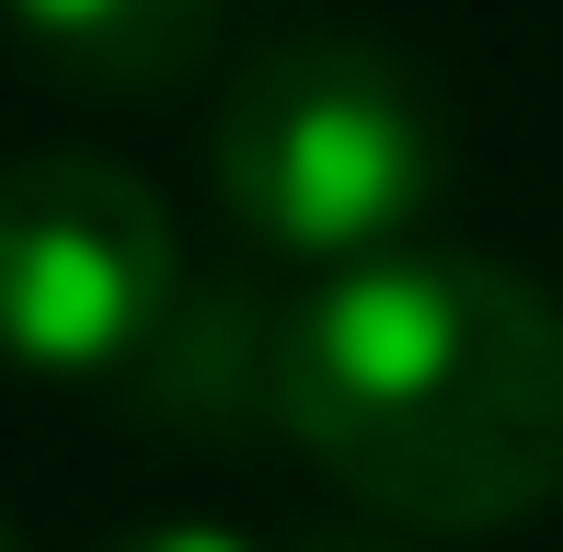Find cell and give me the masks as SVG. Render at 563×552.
Returning <instances> with one entry per match:
<instances>
[{"mask_svg":"<svg viewBox=\"0 0 563 552\" xmlns=\"http://www.w3.org/2000/svg\"><path fill=\"white\" fill-rule=\"evenodd\" d=\"M185 322L173 208L126 162H0V357L23 380H126Z\"/></svg>","mask_w":563,"mask_h":552,"instance_id":"3","label":"cell"},{"mask_svg":"<svg viewBox=\"0 0 563 552\" xmlns=\"http://www.w3.org/2000/svg\"><path fill=\"white\" fill-rule=\"evenodd\" d=\"M0 552H23V541H12V530H0Z\"/></svg>","mask_w":563,"mask_h":552,"instance_id":"6","label":"cell"},{"mask_svg":"<svg viewBox=\"0 0 563 552\" xmlns=\"http://www.w3.org/2000/svg\"><path fill=\"white\" fill-rule=\"evenodd\" d=\"M0 12L58 81L104 92V104H150L208 69L230 0H0Z\"/></svg>","mask_w":563,"mask_h":552,"instance_id":"4","label":"cell"},{"mask_svg":"<svg viewBox=\"0 0 563 552\" xmlns=\"http://www.w3.org/2000/svg\"><path fill=\"white\" fill-rule=\"evenodd\" d=\"M104 552H253L242 530H208V518H150V530H115Z\"/></svg>","mask_w":563,"mask_h":552,"instance_id":"5","label":"cell"},{"mask_svg":"<svg viewBox=\"0 0 563 552\" xmlns=\"http://www.w3.org/2000/svg\"><path fill=\"white\" fill-rule=\"evenodd\" d=\"M208 162H219V196L253 242L356 265L438 208L449 115L368 35H276L219 92Z\"/></svg>","mask_w":563,"mask_h":552,"instance_id":"2","label":"cell"},{"mask_svg":"<svg viewBox=\"0 0 563 552\" xmlns=\"http://www.w3.org/2000/svg\"><path fill=\"white\" fill-rule=\"evenodd\" d=\"M265 404L402 530H518L563 495V299L483 254H356L265 334Z\"/></svg>","mask_w":563,"mask_h":552,"instance_id":"1","label":"cell"}]
</instances>
